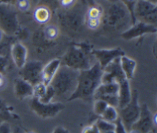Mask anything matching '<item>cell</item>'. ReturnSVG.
<instances>
[{
    "mask_svg": "<svg viewBox=\"0 0 157 133\" xmlns=\"http://www.w3.org/2000/svg\"><path fill=\"white\" fill-rule=\"evenodd\" d=\"M102 75L103 69L97 62L90 69L80 71L77 88L68 101L76 99L90 101L93 99L95 91L101 84Z\"/></svg>",
    "mask_w": 157,
    "mask_h": 133,
    "instance_id": "cell-1",
    "label": "cell"
},
{
    "mask_svg": "<svg viewBox=\"0 0 157 133\" xmlns=\"http://www.w3.org/2000/svg\"><path fill=\"white\" fill-rule=\"evenodd\" d=\"M79 71L61 65L50 83L55 92L53 102L68 101L78 85Z\"/></svg>",
    "mask_w": 157,
    "mask_h": 133,
    "instance_id": "cell-2",
    "label": "cell"
},
{
    "mask_svg": "<svg viewBox=\"0 0 157 133\" xmlns=\"http://www.w3.org/2000/svg\"><path fill=\"white\" fill-rule=\"evenodd\" d=\"M92 50L87 46H73L61 59V65L79 72L90 69L96 62Z\"/></svg>",
    "mask_w": 157,
    "mask_h": 133,
    "instance_id": "cell-3",
    "label": "cell"
},
{
    "mask_svg": "<svg viewBox=\"0 0 157 133\" xmlns=\"http://www.w3.org/2000/svg\"><path fill=\"white\" fill-rule=\"evenodd\" d=\"M119 118L127 132H130L132 126L137 121L140 114V106L139 103V94L136 90L132 92L130 103L122 109H119Z\"/></svg>",
    "mask_w": 157,
    "mask_h": 133,
    "instance_id": "cell-4",
    "label": "cell"
},
{
    "mask_svg": "<svg viewBox=\"0 0 157 133\" xmlns=\"http://www.w3.org/2000/svg\"><path fill=\"white\" fill-rule=\"evenodd\" d=\"M32 110L42 119L53 118L64 109V105L59 102L42 103L36 97H32L31 100Z\"/></svg>",
    "mask_w": 157,
    "mask_h": 133,
    "instance_id": "cell-5",
    "label": "cell"
},
{
    "mask_svg": "<svg viewBox=\"0 0 157 133\" xmlns=\"http://www.w3.org/2000/svg\"><path fill=\"white\" fill-rule=\"evenodd\" d=\"M118 91L119 85L117 83H101L95 91L93 99H101L106 102L108 106L118 107Z\"/></svg>",
    "mask_w": 157,
    "mask_h": 133,
    "instance_id": "cell-6",
    "label": "cell"
},
{
    "mask_svg": "<svg viewBox=\"0 0 157 133\" xmlns=\"http://www.w3.org/2000/svg\"><path fill=\"white\" fill-rule=\"evenodd\" d=\"M43 64L37 60L27 62L21 69H19L20 78L28 82L32 86L41 83V72L43 69Z\"/></svg>",
    "mask_w": 157,
    "mask_h": 133,
    "instance_id": "cell-7",
    "label": "cell"
},
{
    "mask_svg": "<svg viewBox=\"0 0 157 133\" xmlns=\"http://www.w3.org/2000/svg\"><path fill=\"white\" fill-rule=\"evenodd\" d=\"M153 115L147 104L140 106V114L137 121L132 126L128 133H150L154 127Z\"/></svg>",
    "mask_w": 157,
    "mask_h": 133,
    "instance_id": "cell-8",
    "label": "cell"
},
{
    "mask_svg": "<svg viewBox=\"0 0 157 133\" xmlns=\"http://www.w3.org/2000/svg\"><path fill=\"white\" fill-rule=\"evenodd\" d=\"M156 4L146 0H138L134 9V16L143 20L147 24H155L156 21Z\"/></svg>",
    "mask_w": 157,
    "mask_h": 133,
    "instance_id": "cell-9",
    "label": "cell"
},
{
    "mask_svg": "<svg viewBox=\"0 0 157 133\" xmlns=\"http://www.w3.org/2000/svg\"><path fill=\"white\" fill-rule=\"evenodd\" d=\"M97 62L100 65L101 68L104 69L108 64L113 60L125 55V52L121 48L104 49H93L91 52Z\"/></svg>",
    "mask_w": 157,
    "mask_h": 133,
    "instance_id": "cell-10",
    "label": "cell"
},
{
    "mask_svg": "<svg viewBox=\"0 0 157 133\" xmlns=\"http://www.w3.org/2000/svg\"><path fill=\"white\" fill-rule=\"evenodd\" d=\"M124 79H127V78L121 67L120 58L113 60L103 69L101 83H118Z\"/></svg>",
    "mask_w": 157,
    "mask_h": 133,
    "instance_id": "cell-11",
    "label": "cell"
},
{
    "mask_svg": "<svg viewBox=\"0 0 157 133\" xmlns=\"http://www.w3.org/2000/svg\"><path fill=\"white\" fill-rule=\"evenodd\" d=\"M11 56L15 66L21 69L27 62L28 50L25 46L20 42H15L11 47Z\"/></svg>",
    "mask_w": 157,
    "mask_h": 133,
    "instance_id": "cell-12",
    "label": "cell"
},
{
    "mask_svg": "<svg viewBox=\"0 0 157 133\" xmlns=\"http://www.w3.org/2000/svg\"><path fill=\"white\" fill-rule=\"evenodd\" d=\"M61 65L60 58H54L51 60L48 63L43 66L41 72V83L46 86L50 85L51 82L53 79L54 76Z\"/></svg>",
    "mask_w": 157,
    "mask_h": 133,
    "instance_id": "cell-13",
    "label": "cell"
},
{
    "mask_svg": "<svg viewBox=\"0 0 157 133\" xmlns=\"http://www.w3.org/2000/svg\"><path fill=\"white\" fill-rule=\"evenodd\" d=\"M14 92L18 99L32 98L34 95V87L28 82L21 78L16 79L14 83Z\"/></svg>",
    "mask_w": 157,
    "mask_h": 133,
    "instance_id": "cell-14",
    "label": "cell"
},
{
    "mask_svg": "<svg viewBox=\"0 0 157 133\" xmlns=\"http://www.w3.org/2000/svg\"><path fill=\"white\" fill-rule=\"evenodd\" d=\"M119 91H118V109H122L125 107L129 103L132 97V91L130 89L129 80L124 79L118 83Z\"/></svg>",
    "mask_w": 157,
    "mask_h": 133,
    "instance_id": "cell-15",
    "label": "cell"
},
{
    "mask_svg": "<svg viewBox=\"0 0 157 133\" xmlns=\"http://www.w3.org/2000/svg\"><path fill=\"white\" fill-rule=\"evenodd\" d=\"M154 32H156V29L153 26L144 22H140L133 29L124 32L123 34V37L125 38L126 39H131V38H136V37L142 35L145 33Z\"/></svg>",
    "mask_w": 157,
    "mask_h": 133,
    "instance_id": "cell-16",
    "label": "cell"
},
{
    "mask_svg": "<svg viewBox=\"0 0 157 133\" xmlns=\"http://www.w3.org/2000/svg\"><path fill=\"white\" fill-rule=\"evenodd\" d=\"M120 63H121V67L122 69L123 72L125 75L127 79H132L134 76L135 70L136 68V61L124 55L120 58Z\"/></svg>",
    "mask_w": 157,
    "mask_h": 133,
    "instance_id": "cell-17",
    "label": "cell"
},
{
    "mask_svg": "<svg viewBox=\"0 0 157 133\" xmlns=\"http://www.w3.org/2000/svg\"><path fill=\"white\" fill-rule=\"evenodd\" d=\"M33 17L39 24H46L52 17V12L48 7L44 6H38L33 12Z\"/></svg>",
    "mask_w": 157,
    "mask_h": 133,
    "instance_id": "cell-18",
    "label": "cell"
},
{
    "mask_svg": "<svg viewBox=\"0 0 157 133\" xmlns=\"http://www.w3.org/2000/svg\"><path fill=\"white\" fill-rule=\"evenodd\" d=\"M101 119L108 122V123H115V122L119 119V114L117 108L113 107V106H108L104 113L101 115Z\"/></svg>",
    "mask_w": 157,
    "mask_h": 133,
    "instance_id": "cell-19",
    "label": "cell"
},
{
    "mask_svg": "<svg viewBox=\"0 0 157 133\" xmlns=\"http://www.w3.org/2000/svg\"><path fill=\"white\" fill-rule=\"evenodd\" d=\"M43 33L47 41H54L59 35V29L55 25H47L44 28Z\"/></svg>",
    "mask_w": 157,
    "mask_h": 133,
    "instance_id": "cell-20",
    "label": "cell"
},
{
    "mask_svg": "<svg viewBox=\"0 0 157 133\" xmlns=\"http://www.w3.org/2000/svg\"><path fill=\"white\" fill-rule=\"evenodd\" d=\"M95 124H96L100 133H104L108 132V131L115 130V123H108L101 118L97 120Z\"/></svg>",
    "mask_w": 157,
    "mask_h": 133,
    "instance_id": "cell-21",
    "label": "cell"
},
{
    "mask_svg": "<svg viewBox=\"0 0 157 133\" xmlns=\"http://www.w3.org/2000/svg\"><path fill=\"white\" fill-rule=\"evenodd\" d=\"M107 106L108 104L106 102L101 99H96L94 100V111L98 116L101 117Z\"/></svg>",
    "mask_w": 157,
    "mask_h": 133,
    "instance_id": "cell-22",
    "label": "cell"
},
{
    "mask_svg": "<svg viewBox=\"0 0 157 133\" xmlns=\"http://www.w3.org/2000/svg\"><path fill=\"white\" fill-rule=\"evenodd\" d=\"M54 98H55V92L52 86L49 85L48 86H47L44 95L41 99H38V100L42 103H50L53 102Z\"/></svg>",
    "mask_w": 157,
    "mask_h": 133,
    "instance_id": "cell-23",
    "label": "cell"
},
{
    "mask_svg": "<svg viewBox=\"0 0 157 133\" xmlns=\"http://www.w3.org/2000/svg\"><path fill=\"white\" fill-rule=\"evenodd\" d=\"M102 15V10L101 8L98 7V6H91L87 10V18H100L101 19Z\"/></svg>",
    "mask_w": 157,
    "mask_h": 133,
    "instance_id": "cell-24",
    "label": "cell"
},
{
    "mask_svg": "<svg viewBox=\"0 0 157 133\" xmlns=\"http://www.w3.org/2000/svg\"><path fill=\"white\" fill-rule=\"evenodd\" d=\"M47 89V86H44L42 83H38V85L34 86V95L33 97H36L38 99H41L44 95Z\"/></svg>",
    "mask_w": 157,
    "mask_h": 133,
    "instance_id": "cell-25",
    "label": "cell"
},
{
    "mask_svg": "<svg viewBox=\"0 0 157 133\" xmlns=\"http://www.w3.org/2000/svg\"><path fill=\"white\" fill-rule=\"evenodd\" d=\"M101 22V19H100V18H87V26L89 29L94 30L99 27Z\"/></svg>",
    "mask_w": 157,
    "mask_h": 133,
    "instance_id": "cell-26",
    "label": "cell"
},
{
    "mask_svg": "<svg viewBox=\"0 0 157 133\" xmlns=\"http://www.w3.org/2000/svg\"><path fill=\"white\" fill-rule=\"evenodd\" d=\"M17 6L19 10L26 12L30 9V2L29 0H17Z\"/></svg>",
    "mask_w": 157,
    "mask_h": 133,
    "instance_id": "cell-27",
    "label": "cell"
},
{
    "mask_svg": "<svg viewBox=\"0 0 157 133\" xmlns=\"http://www.w3.org/2000/svg\"><path fill=\"white\" fill-rule=\"evenodd\" d=\"M121 1L127 6V7L128 8L130 12L133 15V17L134 18V9L138 0H121Z\"/></svg>",
    "mask_w": 157,
    "mask_h": 133,
    "instance_id": "cell-28",
    "label": "cell"
},
{
    "mask_svg": "<svg viewBox=\"0 0 157 133\" xmlns=\"http://www.w3.org/2000/svg\"><path fill=\"white\" fill-rule=\"evenodd\" d=\"M77 0H58L59 5L64 9H70L75 6Z\"/></svg>",
    "mask_w": 157,
    "mask_h": 133,
    "instance_id": "cell-29",
    "label": "cell"
},
{
    "mask_svg": "<svg viewBox=\"0 0 157 133\" xmlns=\"http://www.w3.org/2000/svg\"><path fill=\"white\" fill-rule=\"evenodd\" d=\"M115 132L116 133H128L126 129L124 128V125L121 123L120 118L115 122Z\"/></svg>",
    "mask_w": 157,
    "mask_h": 133,
    "instance_id": "cell-30",
    "label": "cell"
},
{
    "mask_svg": "<svg viewBox=\"0 0 157 133\" xmlns=\"http://www.w3.org/2000/svg\"><path fill=\"white\" fill-rule=\"evenodd\" d=\"M82 133H100V132L99 130H98V127H97L96 124L94 123V124L84 128V129H83Z\"/></svg>",
    "mask_w": 157,
    "mask_h": 133,
    "instance_id": "cell-31",
    "label": "cell"
},
{
    "mask_svg": "<svg viewBox=\"0 0 157 133\" xmlns=\"http://www.w3.org/2000/svg\"><path fill=\"white\" fill-rule=\"evenodd\" d=\"M52 133H69V132L66 129L60 126V127H57Z\"/></svg>",
    "mask_w": 157,
    "mask_h": 133,
    "instance_id": "cell-32",
    "label": "cell"
},
{
    "mask_svg": "<svg viewBox=\"0 0 157 133\" xmlns=\"http://www.w3.org/2000/svg\"><path fill=\"white\" fill-rule=\"evenodd\" d=\"M5 82H6V79H5L4 75H3V73H1V72H0V88L4 86Z\"/></svg>",
    "mask_w": 157,
    "mask_h": 133,
    "instance_id": "cell-33",
    "label": "cell"
},
{
    "mask_svg": "<svg viewBox=\"0 0 157 133\" xmlns=\"http://www.w3.org/2000/svg\"><path fill=\"white\" fill-rule=\"evenodd\" d=\"M2 38H3V32L0 29V42L2 40Z\"/></svg>",
    "mask_w": 157,
    "mask_h": 133,
    "instance_id": "cell-34",
    "label": "cell"
},
{
    "mask_svg": "<svg viewBox=\"0 0 157 133\" xmlns=\"http://www.w3.org/2000/svg\"><path fill=\"white\" fill-rule=\"evenodd\" d=\"M104 133H116V132H115L114 130H113V131H108V132H104Z\"/></svg>",
    "mask_w": 157,
    "mask_h": 133,
    "instance_id": "cell-35",
    "label": "cell"
},
{
    "mask_svg": "<svg viewBox=\"0 0 157 133\" xmlns=\"http://www.w3.org/2000/svg\"><path fill=\"white\" fill-rule=\"evenodd\" d=\"M27 133H35V132H27Z\"/></svg>",
    "mask_w": 157,
    "mask_h": 133,
    "instance_id": "cell-36",
    "label": "cell"
},
{
    "mask_svg": "<svg viewBox=\"0 0 157 133\" xmlns=\"http://www.w3.org/2000/svg\"><path fill=\"white\" fill-rule=\"evenodd\" d=\"M150 133H152V132H150Z\"/></svg>",
    "mask_w": 157,
    "mask_h": 133,
    "instance_id": "cell-37",
    "label": "cell"
}]
</instances>
